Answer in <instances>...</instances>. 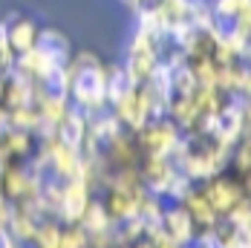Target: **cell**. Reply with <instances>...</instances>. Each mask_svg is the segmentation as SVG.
<instances>
[{
	"label": "cell",
	"mask_w": 251,
	"mask_h": 248,
	"mask_svg": "<svg viewBox=\"0 0 251 248\" xmlns=\"http://www.w3.org/2000/svg\"><path fill=\"white\" fill-rule=\"evenodd\" d=\"M9 127H15V130H26V133H35V130H38V110H35V107H18V110H9Z\"/></svg>",
	"instance_id": "d6986e66"
},
{
	"label": "cell",
	"mask_w": 251,
	"mask_h": 248,
	"mask_svg": "<svg viewBox=\"0 0 251 248\" xmlns=\"http://www.w3.org/2000/svg\"><path fill=\"white\" fill-rule=\"evenodd\" d=\"M113 217V223H125L130 217H139V208H142V199L148 197V188H136V191H104L99 194Z\"/></svg>",
	"instance_id": "9c48e42d"
},
{
	"label": "cell",
	"mask_w": 251,
	"mask_h": 248,
	"mask_svg": "<svg viewBox=\"0 0 251 248\" xmlns=\"http://www.w3.org/2000/svg\"><path fill=\"white\" fill-rule=\"evenodd\" d=\"M38 148V136L6 127L0 133V162H29V156Z\"/></svg>",
	"instance_id": "30bf717a"
},
{
	"label": "cell",
	"mask_w": 251,
	"mask_h": 248,
	"mask_svg": "<svg viewBox=\"0 0 251 248\" xmlns=\"http://www.w3.org/2000/svg\"><path fill=\"white\" fill-rule=\"evenodd\" d=\"M125 127L122 122L113 116V110L107 107V110H101V113H93V116H87V136L84 139H90V142H96V145H107L113 136H119Z\"/></svg>",
	"instance_id": "7c38bea8"
},
{
	"label": "cell",
	"mask_w": 251,
	"mask_h": 248,
	"mask_svg": "<svg viewBox=\"0 0 251 248\" xmlns=\"http://www.w3.org/2000/svg\"><path fill=\"white\" fill-rule=\"evenodd\" d=\"M130 248H153V243L148 240V237H142V240H136V243H133Z\"/></svg>",
	"instance_id": "484cf974"
},
{
	"label": "cell",
	"mask_w": 251,
	"mask_h": 248,
	"mask_svg": "<svg viewBox=\"0 0 251 248\" xmlns=\"http://www.w3.org/2000/svg\"><path fill=\"white\" fill-rule=\"evenodd\" d=\"M133 136H136V142H139L142 153L174 159V153H176V148H179V142H182L185 133H182L168 116H159V119L148 122L139 133H133Z\"/></svg>",
	"instance_id": "277c9868"
},
{
	"label": "cell",
	"mask_w": 251,
	"mask_h": 248,
	"mask_svg": "<svg viewBox=\"0 0 251 248\" xmlns=\"http://www.w3.org/2000/svg\"><path fill=\"white\" fill-rule=\"evenodd\" d=\"M0 248H29V246H24L21 240H15L9 231H3V234H0Z\"/></svg>",
	"instance_id": "603a6c76"
},
{
	"label": "cell",
	"mask_w": 251,
	"mask_h": 248,
	"mask_svg": "<svg viewBox=\"0 0 251 248\" xmlns=\"http://www.w3.org/2000/svg\"><path fill=\"white\" fill-rule=\"evenodd\" d=\"M61 228L64 225L58 223L55 217L41 220L38 231H35V240L29 243V248H61Z\"/></svg>",
	"instance_id": "e0dca14e"
},
{
	"label": "cell",
	"mask_w": 251,
	"mask_h": 248,
	"mask_svg": "<svg viewBox=\"0 0 251 248\" xmlns=\"http://www.w3.org/2000/svg\"><path fill=\"white\" fill-rule=\"evenodd\" d=\"M81 228L87 231V234H99V231H107V228H113V217H110V211H107V205H104V199L96 194V197L90 199V205H87V211H84V217H81Z\"/></svg>",
	"instance_id": "9a60e30c"
},
{
	"label": "cell",
	"mask_w": 251,
	"mask_h": 248,
	"mask_svg": "<svg viewBox=\"0 0 251 248\" xmlns=\"http://www.w3.org/2000/svg\"><path fill=\"white\" fill-rule=\"evenodd\" d=\"M47 176L35 174L26 162H3L0 168V188L9 205H21V202H35L41 197V185Z\"/></svg>",
	"instance_id": "7a4b0ae2"
},
{
	"label": "cell",
	"mask_w": 251,
	"mask_h": 248,
	"mask_svg": "<svg viewBox=\"0 0 251 248\" xmlns=\"http://www.w3.org/2000/svg\"><path fill=\"white\" fill-rule=\"evenodd\" d=\"M162 231H165L171 240H176L182 248L194 246V243H197V234H200L197 223L191 220V214H188L179 202H168V205H165V214H162Z\"/></svg>",
	"instance_id": "52a82bcc"
},
{
	"label": "cell",
	"mask_w": 251,
	"mask_h": 248,
	"mask_svg": "<svg viewBox=\"0 0 251 248\" xmlns=\"http://www.w3.org/2000/svg\"><path fill=\"white\" fill-rule=\"evenodd\" d=\"M6 127H9V110H6V107L0 104V133H3Z\"/></svg>",
	"instance_id": "d4e9b609"
},
{
	"label": "cell",
	"mask_w": 251,
	"mask_h": 248,
	"mask_svg": "<svg viewBox=\"0 0 251 248\" xmlns=\"http://www.w3.org/2000/svg\"><path fill=\"white\" fill-rule=\"evenodd\" d=\"M38 148L44 150V153H47V159H50V171H47V176H55V179L67 182V179H73V176L81 174L84 156H81V150H78V148L67 145V142H61L58 136L38 139Z\"/></svg>",
	"instance_id": "5b68a950"
},
{
	"label": "cell",
	"mask_w": 251,
	"mask_h": 248,
	"mask_svg": "<svg viewBox=\"0 0 251 248\" xmlns=\"http://www.w3.org/2000/svg\"><path fill=\"white\" fill-rule=\"evenodd\" d=\"M214 248H246V243H243V234L234 225L220 220L214 225Z\"/></svg>",
	"instance_id": "ac0fdd59"
},
{
	"label": "cell",
	"mask_w": 251,
	"mask_h": 248,
	"mask_svg": "<svg viewBox=\"0 0 251 248\" xmlns=\"http://www.w3.org/2000/svg\"><path fill=\"white\" fill-rule=\"evenodd\" d=\"M148 240L153 243V248H182L176 240H171L162 228H159V231H153V234H148Z\"/></svg>",
	"instance_id": "44dd1931"
},
{
	"label": "cell",
	"mask_w": 251,
	"mask_h": 248,
	"mask_svg": "<svg viewBox=\"0 0 251 248\" xmlns=\"http://www.w3.org/2000/svg\"><path fill=\"white\" fill-rule=\"evenodd\" d=\"M84 136H87V113H81L78 107H70L67 116H64V122L58 124V139L81 150Z\"/></svg>",
	"instance_id": "5bb4252c"
},
{
	"label": "cell",
	"mask_w": 251,
	"mask_h": 248,
	"mask_svg": "<svg viewBox=\"0 0 251 248\" xmlns=\"http://www.w3.org/2000/svg\"><path fill=\"white\" fill-rule=\"evenodd\" d=\"M61 248H90L87 246V231L81 225H64L61 228Z\"/></svg>",
	"instance_id": "ffe728a7"
},
{
	"label": "cell",
	"mask_w": 251,
	"mask_h": 248,
	"mask_svg": "<svg viewBox=\"0 0 251 248\" xmlns=\"http://www.w3.org/2000/svg\"><path fill=\"white\" fill-rule=\"evenodd\" d=\"M6 26V38H9V44H12V50H15V55H21V52L32 50L35 44H38V26L32 24L29 18H12Z\"/></svg>",
	"instance_id": "4fadbf2b"
},
{
	"label": "cell",
	"mask_w": 251,
	"mask_h": 248,
	"mask_svg": "<svg viewBox=\"0 0 251 248\" xmlns=\"http://www.w3.org/2000/svg\"><path fill=\"white\" fill-rule=\"evenodd\" d=\"M237 99H251V64H243V75H240Z\"/></svg>",
	"instance_id": "7402d4cb"
},
{
	"label": "cell",
	"mask_w": 251,
	"mask_h": 248,
	"mask_svg": "<svg viewBox=\"0 0 251 248\" xmlns=\"http://www.w3.org/2000/svg\"><path fill=\"white\" fill-rule=\"evenodd\" d=\"M202 191H205V197L211 199V205H214V211L220 214V217H226L231 214L240 202H243V185H240V179L226 171V174L214 176V179H208V182H202Z\"/></svg>",
	"instance_id": "8992f818"
},
{
	"label": "cell",
	"mask_w": 251,
	"mask_h": 248,
	"mask_svg": "<svg viewBox=\"0 0 251 248\" xmlns=\"http://www.w3.org/2000/svg\"><path fill=\"white\" fill-rule=\"evenodd\" d=\"M237 179H240V185H243V197H246V202L251 205V176H237Z\"/></svg>",
	"instance_id": "cb8c5ba5"
},
{
	"label": "cell",
	"mask_w": 251,
	"mask_h": 248,
	"mask_svg": "<svg viewBox=\"0 0 251 248\" xmlns=\"http://www.w3.org/2000/svg\"><path fill=\"white\" fill-rule=\"evenodd\" d=\"M70 101L73 107H78L81 113L93 116L110 107L107 99V64L101 61L96 67H87V70H78V78L70 90Z\"/></svg>",
	"instance_id": "6da1fadb"
},
{
	"label": "cell",
	"mask_w": 251,
	"mask_h": 248,
	"mask_svg": "<svg viewBox=\"0 0 251 248\" xmlns=\"http://www.w3.org/2000/svg\"><path fill=\"white\" fill-rule=\"evenodd\" d=\"M179 205H182V208L191 214V220L197 223V228H214V225L223 220V217L214 211L211 199L205 197L202 185H191V188H188V194L179 199Z\"/></svg>",
	"instance_id": "8fae6325"
},
{
	"label": "cell",
	"mask_w": 251,
	"mask_h": 248,
	"mask_svg": "<svg viewBox=\"0 0 251 248\" xmlns=\"http://www.w3.org/2000/svg\"><path fill=\"white\" fill-rule=\"evenodd\" d=\"M38 47H44V50L50 52L55 61H61V64H67V61L73 58L70 41H67L64 32H58V29H41V32H38Z\"/></svg>",
	"instance_id": "2e32d148"
},
{
	"label": "cell",
	"mask_w": 251,
	"mask_h": 248,
	"mask_svg": "<svg viewBox=\"0 0 251 248\" xmlns=\"http://www.w3.org/2000/svg\"><path fill=\"white\" fill-rule=\"evenodd\" d=\"M93 197H96V191L90 185V171H87V159H84L81 174L61 182V205H58V217L55 220L61 225L81 223V217H84V211H87Z\"/></svg>",
	"instance_id": "3957f363"
},
{
	"label": "cell",
	"mask_w": 251,
	"mask_h": 248,
	"mask_svg": "<svg viewBox=\"0 0 251 248\" xmlns=\"http://www.w3.org/2000/svg\"><path fill=\"white\" fill-rule=\"evenodd\" d=\"M101 153H104V162L110 165V171L113 168H139V162H142V148L130 130H122L119 136H113Z\"/></svg>",
	"instance_id": "ba28073f"
}]
</instances>
